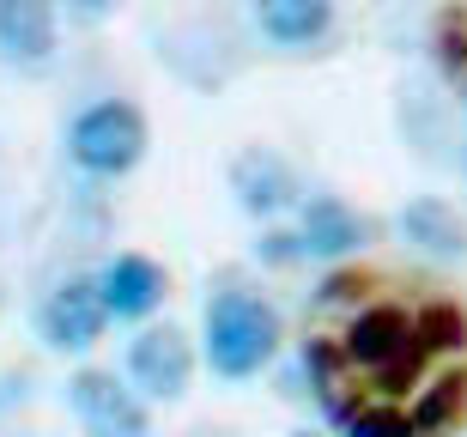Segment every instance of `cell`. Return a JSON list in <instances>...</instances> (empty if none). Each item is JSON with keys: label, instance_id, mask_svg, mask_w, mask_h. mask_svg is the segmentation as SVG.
<instances>
[{"label": "cell", "instance_id": "obj_1", "mask_svg": "<svg viewBox=\"0 0 467 437\" xmlns=\"http://www.w3.org/2000/svg\"><path fill=\"white\" fill-rule=\"evenodd\" d=\"M279 347V310L255 292H219L207 304V359L219 377H255Z\"/></svg>", "mask_w": 467, "mask_h": 437}, {"label": "cell", "instance_id": "obj_2", "mask_svg": "<svg viewBox=\"0 0 467 437\" xmlns=\"http://www.w3.org/2000/svg\"><path fill=\"white\" fill-rule=\"evenodd\" d=\"M425 334H419V316L395 310V304H377V310H364L358 322H352L347 334V359L358 370H370L377 383L400 389V383H413L419 365H425Z\"/></svg>", "mask_w": 467, "mask_h": 437}, {"label": "cell", "instance_id": "obj_3", "mask_svg": "<svg viewBox=\"0 0 467 437\" xmlns=\"http://www.w3.org/2000/svg\"><path fill=\"white\" fill-rule=\"evenodd\" d=\"M73 164L91 176H121L134 171L140 152H146V122H140L134 104H91L79 122H73Z\"/></svg>", "mask_w": 467, "mask_h": 437}, {"label": "cell", "instance_id": "obj_4", "mask_svg": "<svg viewBox=\"0 0 467 437\" xmlns=\"http://www.w3.org/2000/svg\"><path fill=\"white\" fill-rule=\"evenodd\" d=\"M67 401L79 413V425H86V437H152L140 395L121 389L109 370H79L67 383Z\"/></svg>", "mask_w": 467, "mask_h": 437}, {"label": "cell", "instance_id": "obj_5", "mask_svg": "<svg viewBox=\"0 0 467 437\" xmlns=\"http://www.w3.org/2000/svg\"><path fill=\"white\" fill-rule=\"evenodd\" d=\"M109 322V304H104V286L98 280H67L55 286L49 304H43V340L61 352H86Z\"/></svg>", "mask_w": 467, "mask_h": 437}, {"label": "cell", "instance_id": "obj_6", "mask_svg": "<svg viewBox=\"0 0 467 437\" xmlns=\"http://www.w3.org/2000/svg\"><path fill=\"white\" fill-rule=\"evenodd\" d=\"M128 377H134L152 401H176L182 389H189V377H194V352H189V340L176 328H146L128 347Z\"/></svg>", "mask_w": 467, "mask_h": 437}, {"label": "cell", "instance_id": "obj_7", "mask_svg": "<svg viewBox=\"0 0 467 437\" xmlns=\"http://www.w3.org/2000/svg\"><path fill=\"white\" fill-rule=\"evenodd\" d=\"M0 55L13 68H49V55H55L49 0H0Z\"/></svg>", "mask_w": 467, "mask_h": 437}, {"label": "cell", "instance_id": "obj_8", "mask_svg": "<svg viewBox=\"0 0 467 437\" xmlns=\"http://www.w3.org/2000/svg\"><path fill=\"white\" fill-rule=\"evenodd\" d=\"M98 286H104L109 316H146V310H158V297H164V274H158L146 255H116V262L98 274Z\"/></svg>", "mask_w": 467, "mask_h": 437}, {"label": "cell", "instance_id": "obj_9", "mask_svg": "<svg viewBox=\"0 0 467 437\" xmlns=\"http://www.w3.org/2000/svg\"><path fill=\"white\" fill-rule=\"evenodd\" d=\"M231 189H237V201L249 213H279V207H292L297 182L274 152H243L237 164H231Z\"/></svg>", "mask_w": 467, "mask_h": 437}, {"label": "cell", "instance_id": "obj_10", "mask_svg": "<svg viewBox=\"0 0 467 437\" xmlns=\"http://www.w3.org/2000/svg\"><path fill=\"white\" fill-rule=\"evenodd\" d=\"M297 237H304V255H352V249L364 244V219L358 213H347L334 194H322V201H310L304 207V225H297Z\"/></svg>", "mask_w": 467, "mask_h": 437}, {"label": "cell", "instance_id": "obj_11", "mask_svg": "<svg viewBox=\"0 0 467 437\" xmlns=\"http://www.w3.org/2000/svg\"><path fill=\"white\" fill-rule=\"evenodd\" d=\"M255 18L274 43L297 49V43H316V36L328 31L334 0H255Z\"/></svg>", "mask_w": 467, "mask_h": 437}, {"label": "cell", "instance_id": "obj_12", "mask_svg": "<svg viewBox=\"0 0 467 437\" xmlns=\"http://www.w3.org/2000/svg\"><path fill=\"white\" fill-rule=\"evenodd\" d=\"M400 231H407V244H419L425 255H443V262L467 249V225L443 201H413V207L400 213Z\"/></svg>", "mask_w": 467, "mask_h": 437}, {"label": "cell", "instance_id": "obj_13", "mask_svg": "<svg viewBox=\"0 0 467 437\" xmlns=\"http://www.w3.org/2000/svg\"><path fill=\"white\" fill-rule=\"evenodd\" d=\"M462 407H467V377H443V383L425 395V407H419V437H431L450 420H462Z\"/></svg>", "mask_w": 467, "mask_h": 437}, {"label": "cell", "instance_id": "obj_14", "mask_svg": "<svg viewBox=\"0 0 467 437\" xmlns=\"http://www.w3.org/2000/svg\"><path fill=\"white\" fill-rule=\"evenodd\" d=\"M419 334H425L431 352H462L467 347V316L455 304H431V310H419Z\"/></svg>", "mask_w": 467, "mask_h": 437}, {"label": "cell", "instance_id": "obj_15", "mask_svg": "<svg viewBox=\"0 0 467 437\" xmlns=\"http://www.w3.org/2000/svg\"><path fill=\"white\" fill-rule=\"evenodd\" d=\"M347 437H419V420H407L395 407H364L347 420Z\"/></svg>", "mask_w": 467, "mask_h": 437}, {"label": "cell", "instance_id": "obj_16", "mask_svg": "<svg viewBox=\"0 0 467 437\" xmlns=\"http://www.w3.org/2000/svg\"><path fill=\"white\" fill-rule=\"evenodd\" d=\"M443 68H450L467 91V18H450V25H443Z\"/></svg>", "mask_w": 467, "mask_h": 437}, {"label": "cell", "instance_id": "obj_17", "mask_svg": "<svg viewBox=\"0 0 467 437\" xmlns=\"http://www.w3.org/2000/svg\"><path fill=\"white\" fill-rule=\"evenodd\" d=\"M79 6H104V0H79Z\"/></svg>", "mask_w": 467, "mask_h": 437}, {"label": "cell", "instance_id": "obj_18", "mask_svg": "<svg viewBox=\"0 0 467 437\" xmlns=\"http://www.w3.org/2000/svg\"><path fill=\"white\" fill-rule=\"evenodd\" d=\"M297 437H310V432H297Z\"/></svg>", "mask_w": 467, "mask_h": 437}]
</instances>
